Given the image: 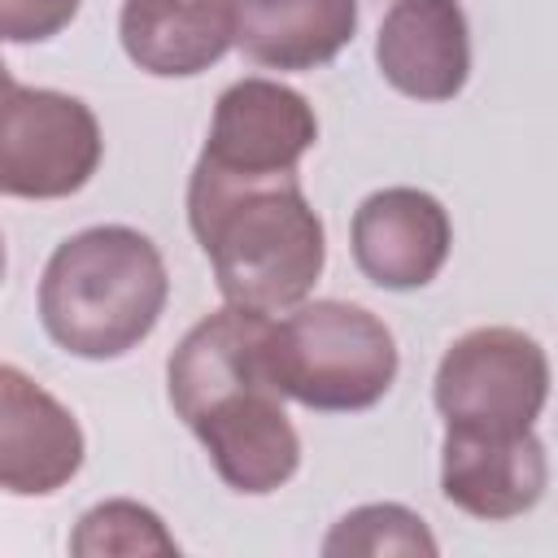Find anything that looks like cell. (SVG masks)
<instances>
[{
  "instance_id": "cell-1",
  "label": "cell",
  "mask_w": 558,
  "mask_h": 558,
  "mask_svg": "<svg viewBox=\"0 0 558 558\" xmlns=\"http://www.w3.org/2000/svg\"><path fill=\"white\" fill-rule=\"evenodd\" d=\"M270 314L227 305L201 318L166 362L174 414L196 432L218 480L235 493L266 497L301 466V436L266 375Z\"/></svg>"
},
{
  "instance_id": "cell-2",
  "label": "cell",
  "mask_w": 558,
  "mask_h": 558,
  "mask_svg": "<svg viewBox=\"0 0 558 558\" xmlns=\"http://www.w3.org/2000/svg\"><path fill=\"white\" fill-rule=\"evenodd\" d=\"M187 222L227 305L283 314L323 275V218L310 209L296 174L248 179L196 166L187 179Z\"/></svg>"
},
{
  "instance_id": "cell-3",
  "label": "cell",
  "mask_w": 558,
  "mask_h": 558,
  "mask_svg": "<svg viewBox=\"0 0 558 558\" xmlns=\"http://www.w3.org/2000/svg\"><path fill=\"white\" fill-rule=\"evenodd\" d=\"M170 296L157 244L122 222L61 240L39 279V323L74 357L109 362L153 336Z\"/></svg>"
},
{
  "instance_id": "cell-4",
  "label": "cell",
  "mask_w": 558,
  "mask_h": 558,
  "mask_svg": "<svg viewBox=\"0 0 558 558\" xmlns=\"http://www.w3.org/2000/svg\"><path fill=\"white\" fill-rule=\"evenodd\" d=\"M266 375L279 397L323 414H353L384 401L397 379L392 331L353 301H301L266 327Z\"/></svg>"
},
{
  "instance_id": "cell-5",
  "label": "cell",
  "mask_w": 558,
  "mask_h": 558,
  "mask_svg": "<svg viewBox=\"0 0 558 558\" xmlns=\"http://www.w3.org/2000/svg\"><path fill=\"white\" fill-rule=\"evenodd\" d=\"M100 153V122L78 96L26 87L0 57V196H74L92 183Z\"/></svg>"
},
{
  "instance_id": "cell-6",
  "label": "cell",
  "mask_w": 558,
  "mask_h": 558,
  "mask_svg": "<svg viewBox=\"0 0 558 558\" xmlns=\"http://www.w3.org/2000/svg\"><path fill=\"white\" fill-rule=\"evenodd\" d=\"M436 410L445 427H532L549 401V357L519 327H475L436 366Z\"/></svg>"
},
{
  "instance_id": "cell-7",
  "label": "cell",
  "mask_w": 558,
  "mask_h": 558,
  "mask_svg": "<svg viewBox=\"0 0 558 558\" xmlns=\"http://www.w3.org/2000/svg\"><path fill=\"white\" fill-rule=\"evenodd\" d=\"M314 140H318V118L301 92L275 78H240L218 96L196 166L218 174H248V179L296 174Z\"/></svg>"
},
{
  "instance_id": "cell-8",
  "label": "cell",
  "mask_w": 558,
  "mask_h": 558,
  "mask_svg": "<svg viewBox=\"0 0 558 558\" xmlns=\"http://www.w3.org/2000/svg\"><path fill=\"white\" fill-rule=\"evenodd\" d=\"M549 484V458L532 427H445L440 440V493L471 519H519Z\"/></svg>"
},
{
  "instance_id": "cell-9",
  "label": "cell",
  "mask_w": 558,
  "mask_h": 558,
  "mask_svg": "<svg viewBox=\"0 0 558 558\" xmlns=\"http://www.w3.org/2000/svg\"><path fill=\"white\" fill-rule=\"evenodd\" d=\"M83 453L78 418L39 379L0 362V488L48 497L78 475Z\"/></svg>"
},
{
  "instance_id": "cell-10",
  "label": "cell",
  "mask_w": 558,
  "mask_h": 558,
  "mask_svg": "<svg viewBox=\"0 0 558 558\" xmlns=\"http://www.w3.org/2000/svg\"><path fill=\"white\" fill-rule=\"evenodd\" d=\"M449 248V209L423 187H379L353 214V262L379 288L410 292L432 283Z\"/></svg>"
},
{
  "instance_id": "cell-11",
  "label": "cell",
  "mask_w": 558,
  "mask_h": 558,
  "mask_svg": "<svg viewBox=\"0 0 558 558\" xmlns=\"http://www.w3.org/2000/svg\"><path fill=\"white\" fill-rule=\"evenodd\" d=\"M379 74L410 100H453L471 74L462 0H392L375 35Z\"/></svg>"
},
{
  "instance_id": "cell-12",
  "label": "cell",
  "mask_w": 558,
  "mask_h": 558,
  "mask_svg": "<svg viewBox=\"0 0 558 558\" xmlns=\"http://www.w3.org/2000/svg\"><path fill=\"white\" fill-rule=\"evenodd\" d=\"M122 52L157 78H192L235 44V0H122Z\"/></svg>"
},
{
  "instance_id": "cell-13",
  "label": "cell",
  "mask_w": 558,
  "mask_h": 558,
  "mask_svg": "<svg viewBox=\"0 0 558 558\" xmlns=\"http://www.w3.org/2000/svg\"><path fill=\"white\" fill-rule=\"evenodd\" d=\"M357 31V0H235V48L266 70H318Z\"/></svg>"
},
{
  "instance_id": "cell-14",
  "label": "cell",
  "mask_w": 558,
  "mask_h": 558,
  "mask_svg": "<svg viewBox=\"0 0 558 558\" xmlns=\"http://www.w3.org/2000/svg\"><path fill=\"white\" fill-rule=\"evenodd\" d=\"M70 554L78 558H100V554H179V541L166 532L161 514L140 506V501H126V497H113V501H100L92 506L74 536H70Z\"/></svg>"
},
{
  "instance_id": "cell-15",
  "label": "cell",
  "mask_w": 558,
  "mask_h": 558,
  "mask_svg": "<svg viewBox=\"0 0 558 558\" xmlns=\"http://www.w3.org/2000/svg\"><path fill=\"white\" fill-rule=\"evenodd\" d=\"M436 536L427 532V523L397 506V501H375V506H357L349 510L323 541L327 558L340 554H436Z\"/></svg>"
},
{
  "instance_id": "cell-16",
  "label": "cell",
  "mask_w": 558,
  "mask_h": 558,
  "mask_svg": "<svg viewBox=\"0 0 558 558\" xmlns=\"http://www.w3.org/2000/svg\"><path fill=\"white\" fill-rule=\"evenodd\" d=\"M83 0H0V44H39L61 35Z\"/></svg>"
},
{
  "instance_id": "cell-17",
  "label": "cell",
  "mask_w": 558,
  "mask_h": 558,
  "mask_svg": "<svg viewBox=\"0 0 558 558\" xmlns=\"http://www.w3.org/2000/svg\"><path fill=\"white\" fill-rule=\"evenodd\" d=\"M0 279H4V240H0Z\"/></svg>"
}]
</instances>
